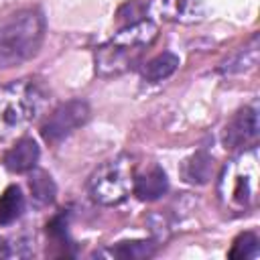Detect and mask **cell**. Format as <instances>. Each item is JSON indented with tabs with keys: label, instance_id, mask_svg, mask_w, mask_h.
<instances>
[{
	"label": "cell",
	"instance_id": "obj_17",
	"mask_svg": "<svg viewBox=\"0 0 260 260\" xmlns=\"http://www.w3.org/2000/svg\"><path fill=\"white\" fill-rule=\"evenodd\" d=\"M10 256V250H8V244L0 238V258H8Z\"/></svg>",
	"mask_w": 260,
	"mask_h": 260
},
{
	"label": "cell",
	"instance_id": "obj_8",
	"mask_svg": "<svg viewBox=\"0 0 260 260\" xmlns=\"http://www.w3.org/2000/svg\"><path fill=\"white\" fill-rule=\"evenodd\" d=\"M167 189H169V181L160 167H150L146 173L134 177V185H132V191L140 201H154L162 197Z\"/></svg>",
	"mask_w": 260,
	"mask_h": 260
},
{
	"label": "cell",
	"instance_id": "obj_12",
	"mask_svg": "<svg viewBox=\"0 0 260 260\" xmlns=\"http://www.w3.org/2000/svg\"><path fill=\"white\" fill-rule=\"evenodd\" d=\"M24 211V197L16 185H10L0 195V225L16 221Z\"/></svg>",
	"mask_w": 260,
	"mask_h": 260
},
{
	"label": "cell",
	"instance_id": "obj_1",
	"mask_svg": "<svg viewBox=\"0 0 260 260\" xmlns=\"http://www.w3.org/2000/svg\"><path fill=\"white\" fill-rule=\"evenodd\" d=\"M45 35V18L35 8L16 10L0 18V63L16 65L30 59Z\"/></svg>",
	"mask_w": 260,
	"mask_h": 260
},
{
	"label": "cell",
	"instance_id": "obj_16",
	"mask_svg": "<svg viewBox=\"0 0 260 260\" xmlns=\"http://www.w3.org/2000/svg\"><path fill=\"white\" fill-rule=\"evenodd\" d=\"M67 225H69V213H59L47 223V234L53 240H67Z\"/></svg>",
	"mask_w": 260,
	"mask_h": 260
},
{
	"label": "cell",
	"instance_id": "obj_5",
	"mask_svg": "<svg viewBox=\"0 0 260 260\" xmlns=\"http://www.w3.org/2000/svg\"><path fill=\"white\" fill-rule=\"evenodd\" d=\"M89 118V106L83 100H69L61 104L41 126V136L55 144L75 132L79 126H83Z\"/></svg>",
	"mask_w": 260,
	"mask_h": 260
},
{
	"label": "cell",
	"instance_id": "obj_4",
	"mask_svg": "<svg viewBox=\"0 0 260 260\" xmlns=\"http://www.w3.org/2000/svg\"><path fill=\"white\" fill-rule=\"evenodd\" d=\"M254 177H256V156L254 152L244 154L240 160L223 169L219 181V193L223 201L234 209H244L254 191Z\"/></svg>",
	"mask_w": 260,
	"mask_h": 260
},
{
	"label": "cell",
	"instance_id": "obj_13",
	"mask_svg": "<svg viewBox=\"0 0 260 260\" xmlns=\"http://www.w3.org/2000/svg\"><path fill=\"white\" fill-rule=\"evenodd\" d=\"M28 187H30L32 199H35L39 205H49V203H53V201H55L57 185H55V181L51 179V175H49V173L39 171V169H32V175H30Z\"/></svg>",
	"mask_w": 260,
	"mask_h": 260
},
{
	"label": "cell",
	"instance_id": "obj_2",
	"mask_svg": "<svg viewBox=\"0 0 260 260\" xmlns=\"http://www.w3.org/2000/svg\"><path fill=\"white\" fill-rule=\"evenodd\" d=\"M41 110V93L28 83H12L0 87V142L20 134Z\"/></svg>",
	"mask_w": 260,
	"mask_h": 260
},
{
	"label": "cell",
	"instance_id": "obj_7",
	"mask_svg": "<svg viewBox=\"0 0 260 260\" xmlns=\"http://www.w3.org/2000/svg\"><path fill=\"white\" fill-rule=\"evenodd\" d=\"M39 146L32 138H20L4 154V167L12 173H28L39 160Z\"/></svg>",
	"mask_w": 260,
	"mask_h": 260
},
{
	"label": "cell",
	"instance_id": "obj_10",
	"mask_svg": "<svg viewBox=\"0 0 260 260\" xmlns=\"http://www.w3.org/2000/svg\"><path fill=\"white\" fill-rule=\"evenodd\" d=\"M183 179L187 183H193V185H203L211 179V173H213V158L207 154V152H195L191 158L185 160L183 169Z\"/></svg>",
	"mask_w": 260,
	"mask_h": 260
},
{
	"label": "cell",
	"instance_id": "obj_11",
	"mask_svg": "<svg viewBox=\"0 0 260 260\" xmlns=\"http://www.w3.org/2000/svg\"><path fill=\"white\" fill-rule=\"evenodd\" d=\"M177 67H179V57L173 55V53H169V51H165V53L156 55L154 59H150V61L144 65L142 75H144L146 81L156 83V81H162V79H167L169 75H173Z\"/></svg>",
	"mask_w": 260,
	"mask_h": 260
},
{
	"label": "cell",
	"instance_id": "obj_6",
	"mask_svg": "<svg viewBox=\"0 0 260 260\" xmlns=\"http://www.w3.org/2000/svg\"><path fill=\"white\" fill-rule=\"evenodd\" d=\"M258 112L256 108H244L240 110L225 126L223 130V144L230 150L236 148H254L258 140Z\"/></svg>",
	"mask_w": 260,
	"mask_h": 260
},
{
	"label": "cell",
	"instance_id": "obj_15",
	"mask_svg": "<svg viewBox=\"0 0 260 260\" xmlns=\"http://www.w3.org/2000/svg\"><path fill=\"white\" fill-rule=\"evenodd\" d=\"M258 254V238L252 232H244L234 240V246L230 250V258L234 260H248Z\"/></svg>",
	"mask_w": 260,
	"mask_h": 260
},
{
	"label": "cell",
	"instance_id": "obj_9",
	"mask_svg": "<svg viewBox=\"0 0 260 260\" xmlns=\"http://www.w3.org/2000/svg\"><path fill=\"white\" fill-rule=\"evenodd\" d=\"M160 12L169 20L197 22L203 18V4L201 0H160Z\"/></svg>",
	"mask_w": 260,
	"mask_h": 260
},
{
	"label": "cell",
	"instance_id": "obj_14",
	"mask_svg": "<svg viewBox=\"0 0 260 260\" xmlns=\"http://www.w3.org/2000/svg\"><path fill=\"white\" fill-rule=\"evenodd\" d=\"M106 254L122 260H142L154 254V244L148 240H132V242H120L112 246Z\"/></svg>",
	"mask_w": 260,
	"mask_h": 260
},
{
	"label": "cell",
	"instance_id": "obj_3",
	"mask_svg": "<svg viewBox=\"0 0 260 260\" xmlns=\"http://www.w3.org/2000/svg\"><path fill=\"white\" fill-rule=\"evenodd\" d=\"M132 185H134V162L130 156L122 154L95 169L93 175L89 177L87 189L93 201L102 205H118L128 197Z\"/></svg>",
	"mask_w": 260,
	"mask_h": 260
}]
</instances>
